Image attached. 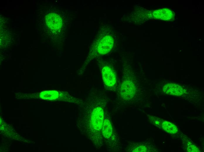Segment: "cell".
I'll use <instances>...</instances> for the list:
<instances>
[{"instance_id":"obj_1","label":"cell","mask_w":204,"mask_h":152,"mask_svg":"<svg viewBox=\"0 0 204 152\" xmlns=\"http://www.w3.org/2000/svg\"><path fill=\"white\" fill-rule=\"evenodd\" d=\"M108 102L106 94L93 88L90 90L83 103L79 106L81 110L77 126L97 148L104 145L102 128Z\"/></svg>"},{"instance_id":"obj_2","label":"cell","mask_w":204,"mask_h":152,"mask_svg":"<svg viewBox=\"0 0 204 152\" xmlns=\"http://www.w3.org/2000/svg\"><path fill=\"white\" fill-rule=\"evenodd\" d=\"M113 28L108 25L101 27L94 38L84 62L77 71L79 76L85 72L88 64L92 60L110 53L115 45V34Z\"/></svg>"},{"instance_id":"obj_3","label":"cell","mask_w":204,"mask_h":152,"mask_svg":"<svg viewBox=\"0 0 204 152\" xmlns=\"http://www.w3.org/2000/svg\"><path fill=\"white\" fill-rule=\"evenodd\" d=\"M134 78L132 69L129 66L124 67L118 89L120 97L124 102H130L135 96L136 86Z\"/></svg>"},{"instance_id":"obj_4","label":"cell","mask_w":204,"mask_h":152,"mask_svg":"<svg viewBox=\"0 0 204 152\" xmlns=\"http://www.w3.org/2000/svg\"><path fill=\"white\" fill-rule=\"evenodd\" d=\"M96 59L105 89L110 91L115 90L118 85V80L113 65L100 57Z\"/></svg>"},{"instance_id":"obj_5","label":"cell","mask_w":204,"mask_h":152,"mask_svg":"<svg viewBox=\"0 0 204 152\" xmlns=\"http://www.w3.org/2000/svg\"><path fill=\"white\" fill-rule=\"evenodd\" d=\"M102 134L108 148L111 151H120L122 147L117 134L114 130L107 111L102 128Z\"/></svg>"},{"instance_id":"obj_6","label":"cell","mask_w":204,"mask_h":152,"mask_svg":"<svg viewBox=\"0 0 204 152\" xmlns=\"http://www.w3.org/2000/svg\"><path fill=\"white\" fill-rule=\"evenodd\" d=\"M43 92L44 98L47 100L62 101L76 104L79 106L81 105L83 102V100L82 99L74 97L67 92L49 90Z\"/></svg>"},{"instance_id":"obj_7","label":"cell","mask_w":204,"mask_h":152,"mask_svg":"<svg viewBox=\"0 0 204 152\" xmlns=\"http://www.w3.org/2000/svg\"><path fill=\"white\" fill-rule=\"evenodd\" d=\"M45 21L48 27L52 31H59L61 28L63 21L61 16L56 13H51L45 16Z\"/></svg>"},{"instance_id":"obj_8","label":"cell","mask_w":204,"mask_h":152,"mask_svg":"<svg viewBox=\"0 0 204 152\" xmlns=\"http://www.w3.org/2000/svg\"><path fill=\"white\" fill-rule=\"evenodd\" d=\"M129 152H155V148L151 144L147 142H130L127 148Z\"/></svg>"},{"instance_id":"obj_9","label":"cell","mask_w":204,"mask_h":152,"mask_svg":"<svg viewBox=\"0 0 204 152\" xmlns=\"http://www.w3.org/2000/svg\"><path fill=\"white\" fill-rule=\"evenodd\" d=\"M163 90L167 94L177 96H181L185 92V90L182 87L172 83L166 84L164 86Z\"/></svg>"},{"instance_id":"obj_10","label":"cell","mask_w":204,"mask_h":152,"mask_svg":"<svg viewBox=\"0 0 204 152\" xmlns=\"http://www.w3.org/2000/svg\"><path fill=\"white\" fill-rule=\"evenodd\" d=\"M152 14L153 17L156 19L165 20H170L173 17L172 11L168 9L155 10L152 13Z\"/></svg>"},{"instance_id":"obj_11","label":"cell","mask_w":204,"mask_h":152,"mask_svg":"<svg viewBox=\"0 0 204 152\" xmlns=\"http://www.w3.org/2000/svg\"><path fill=\"white\" fill-rule=\"evenodd\" d=\"M161 127L165 131L171 134H175L178 132L177 127L173 123L164 121L162 122Z\"/></svg>"},{"instance_id":"obj_12","label":"cell","mask_w":204,"mask_h":152,"mask_svg":"<svg viewBox=\"0 0 204 152\" xmlns=\"http://www.w3.org/2000/svg\"><path fill=\"white\" fill-rule=\"evenodd\" d=\"M183 140V142H184L186 148L188 151L193 152L200 151L198 148L187 137L184 138Z\"/></svg>"}]
</instances>
